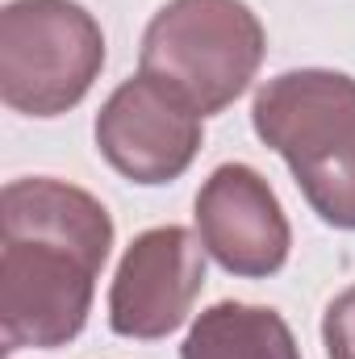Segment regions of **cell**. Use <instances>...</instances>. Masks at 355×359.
Returning a JSON list of instances; mask_svg holds the SVG:
<instances>
[{
    "label": "cell",
    "mask_w": 355,
    "mask_h": 359,
    "mask_svg": "<svg viewBox=\"0 0 355 359\" xmlns=\"http://www.w3.org/2000/svg\"><path fill=\"white\" fill-rule=\"evenodd\" d=\"M113 247L109 209L76 184L29 176L0 196V339L4 351L67 347L92 313Z\"/></svg>",
    "instance_id": "obj_1"
},
{
    "label": "cell",
    "mask_w": 355,
    "mask_h": 359,
    "mask_svg": "<svg viewBox=\"0 0 355 359\" xmlns=\"http://www.w3.org/2000/svg\"><path fill=\"white\" fill-rule=\"evenodd\" d=\"M251 126L326 226L355 230V80L301 67L255 92Z\"/></svg>",
    "instance_id": "obj_2"
},
{
    "label": "cell",
    "mask_w": 355,
    "mask_h": 359,
    "mask_svg": "<svg viewBox=\"0 0 355 359\" xmlns=\"http://www.w3.org/2000/svg\"><path fill=\"white\" fill-rule=\"evenodd\" d=\"M264 50V25L243 0H168L142 34L138 67L213 117L247 92Z\"/></svg>",
    "instance_id": "obj_3"
},
{
    "label": "cell",
    "mask_w": 355,
    "mask_h": 359,
    "mask_svg": "<svg viewBox=\"0 0 355 359\" xmlns=\"http://www.w3.org/2000/svg\"><path fill=\"white\" fill-rule=\"evenodd\" d=\"M105 67V34L76 0H13L0 13V100L25 117L76 109Z\"/></svg>",
    "instance_id": "obj_4"
},
{
    "label": "cell",
    "mask_w": 355,
    "mask_h": 359,
    "mask_svg": "<svg viewBox=\"0 0 355 359\" xmlns=\"http://www.w3.org/2000/svg\"><path fill=\"white\" fill-rule=\"evenodd\" d=\"M96 151L134 184H172L201 151V113L163 80L138 72L100 104Z\"/></svg>",
    "instance_id": "obj_5"
},
{
    "label": "cell",
    "mask_w": 355,
    "mask_h": 359,
    "mask_svg": "<svg viewBox=\"0 0 355 359\" xmlns=\"http://www.w3.org/2000/svg\"><path fill=\"white\" fill-rule=\"evenodd\" d=\"M205 288V247L184 226L138 234L109 288V326L121 339H168L180 330Z\"/></svg>",
    "instance_id": "obj_6"
},
{
    "label": "cell",
    "mask_w": 355,
    "mask_h": 359,
    "mask_svg": "<svg viewBox=\"0 0 355 359\" xmlns=\"http://www.w3.org/2000/svg\"><path fill=\"white\" fill-rule=\"evenodd\" d=\"M196 238L230 276L243 280L276 276L293 247V230L272 184L247 163H222L201 184Z\"/></svg>",
    "instance_id": "obj_7"
},
{
    "label": "cell",
    "mask_w": 355,
    "mask_h": 359,
    "mask_svg": "<svg viewBox=\"0 0 355 359\" xmlns=\"http://www.w3.org/2000/svg\"><path fill=\"white\" fill-rule=\"evenodd\" d=\"M180 359H301V351L276 309L217 301L192 322Z\"/></svg>",
    "instance_id": "obj_8"
},
{
    "label": "cell",
    "mask_w": 355,
    "mask_h": 359,
    "mask_svg": "<svg viewBox=\"0 0 355 359\" xmlns=\"http://www.w3.org/2000/svg\"><path fill=\"white\" fill-rule=\"evenodd\" d=\"M322 343H326V355L330 359H355V284L326 305Z\"/></svg>",
    "instance_id": "obj_9"
}]
</instances>
